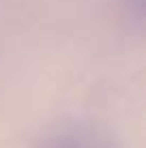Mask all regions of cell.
Here are the masks:
<instances>
[{"instance_id":"obj_2","label":"cell","mask_w":146,"mask_h":148,"mask_svg":"<svg viewBox=\"0 0 146 148\" xmlns=\"http://www.w3.org/2000/svg\"><path fill=\"white\" fill-rule=\"evenodd\" d=\"M123 4L127 7L129 13H133L138 19H142V13H144V0H123Z\"/></svg>"},{"instance_id":"obj_1","label":"cell","mask_w":146,"mask_h":148,"mask_svg":"<svg viewBox=\"0 0 146 148\" xmlns=\"http://www.w3.org/2000/svg\"><path fill=\"white\" fill-rule=\"evenodd\" d=\"M41 148H110V144L95 131L71 129L49 137Z\"/></svg>"}]
</instances>
